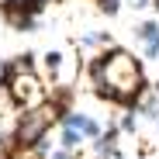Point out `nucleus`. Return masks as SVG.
Masks as SVG:
<instances>
[{
  "instance_id": "f257e3e1",
  "label": "nucleus",
  "mask_w": 159,
  "mask_h": 159,
  "mask_svg": "<svg viewBox=\"0 0 159 159\" xmlns=\"http://www.w3.org/2000/svg\"><path fill=\"white\" fill-rule=\"evenodd\" d=\"M87 76H90L93 97L114 104V107H131L135 97L149 87L142 59L131 56L121 45H111V48H104L97 59H90L87 62Z\"/></svg>"
},
{
  "instance_id": "f03ea898",
  "label": "nucleus",
  "mask_w": 159,
  "mask_h": 159,
  "mask_svg": "<svg viewBox=\"0 0 159 159\" xmlns=\"http://www.w3.org/2000/svg\"><path fill=\"white\" fill-rule=\"evenodd\" d=\"M0 83H7V90H11V97H14L17 107H38V104H45V97H48L45 76L38 73L31 52L11 59L4 66V73H0Z\"/></svg>"
},
{
  "instance_id": "7ed1b4c3",
  "label": "nucleus",
  "mask_w": 159,
  "mask_h": 159,
  "mask_svg": "<svg viewBox=\"0 0 159 159\" xmlns=\"http://www.w3.org/2000/svg\"><path fill=\"white\" fill-rule=\"evenodd\" d=\"M48 125H56V114H52L48 104H38V107H21L14 131H11V142L14 149H35L45 135H48Z\"/></svg>"
},
{
  "instance_id": "20e7f679",
  "label": "nucleus",
  "mask_w": 159,
  "mask_h": 159,
  "mask_svg": "<svg viewBox=\"0 0 159 159\" xmlns=\"http://www.w3.org/2000/svg\"><path fill=\"white\" fill-rule=\"evenodd\" d=\"M76 52H83L87 59H97L104 48H111V35L107 31H83V35H76L73 38Z\"/></svg>"
},
{
  "instance_id": "39448f33",
  "label": "nucleus",
  "mask_w": 159,
  "mask_h": 159,
  "mask_svg": "<svg viewBox=\"0 0 159 159\" xmlns=\"http://www.w3.org/2000/svg\"><path fill=\"white\" fill-rule=\"evenodd\" d=\"M62 66H66V56H62L59 48H48L45 56H42V69L38 73L48 80V87H52V83H62Z\"/></svg>"
},
{
  "instance_id": "423d86ee",
  "label": "nucleus",
  "mask_w": 159,
  "mask_h": 159,
  "mask_svg": "<svg viewBox=\"0 0 159 159\" xmlns=\"http://www.w3.org/2000/svg\"><path fill=\"white\" fill-rule=\"evenodd\" d=\"M87 142V135L73 125H59V149H69V152H80V145Z\"/></svg>"
},
{
  "instance_id": "0eeeda50",
  "label": "nucleus",
  "mask_w": 159,
  "mask_h": 159,
  "mask_svg": "<svg viewBox=\"0 0 159 159\" xmlns=\"http://www.w3.org/2000/svg\"><path fill=\"white\" fill-rule=\"evenodd\" d=\"M135 38H139L142 45L159 42V17H156V21H142V24H135Z\"/></svg>"
},
{
  "instance_id": "6e6552de",
  "label": "nucleus",
  "mask_w": 159,
  "mask_h": 159,
  "mask_svg": "<svg viewBox=\"0 0 159 159\" xmlns=\"http://www.w3.org/2000/svg\"><path fill=\"white\" fill-rule=\"evenodd\" d=\"M121 135H128V131H135L139 128V111L135 107H121V114H118V125H114Z\"/></svg>"
},
{
  "instance_id": "1a4fd4ad",
  "label": "nucleus",
  "mask_w": 159,
  "mask_h": 159,
  "mask_svg": "<svg viewBox=\"0 0 159 159\" xmlns=\"http://www.w3.org/2000/svg\"><path fill=\"white\" fill-rule=\"evenodd\" d=\"M11 111H21V107L14 104V97H11V90H7V83H0V114H11Z\"/></svg>"
},
{
  "instance_id": "9d476101",
  "label": "nucleus",
  "mask_w": 159,
  "mask_h": 159,
  "mask_svg": "<svg viewBox=\"0 0 159 159\" xmlns=\"http://www.w3.org/2000/svg\"><path fill=\"white\" fill-rule=\"evenodd\" d=\"M97 11L107 14V17H114V14L121 11V0H97Z\"/></svg>"
},
{
  "instance_id": "9b49d317",
  "label": "nucleus",
  "mask_w": 159,
  "mask_h": 159,
  "mask_svg": "<svg viewBox=\"0 0 159 159\" xmlns=\"http://www.w3.org/2000/svg\"><path fill=\"white\" fill-rule=\"evenodd\" d=\"M48 159H76V152H69V149H52Z\"/></svg>"
},
{
  "instance_id": "f8f14e48",
  "label": "nucleus",
  "mask_w": 159,
  "mask_h": 159,
  "mask_svg": "<svg viewBox=\"0 0 159 159\" xmlns=\"http://www.w3.org/2000/svg\"><path fill=\"white\" fill-rule=\"evenodd\" d=\"M142 48H145L149 59H159V42H149V45H142Z\"/></svg>"
},
{
  "instance_id": "ddd939ff",
  "label": "nucleus",
  "mask_w": 159,
  "mask_h": 159,
  "mask_svg": "<svg viewBox=\"0 0 159 159\" xmlns=\"http://www.w3.org/2000/svg\"><path fill=\"white\" fill-rule=\"evenodd\" d=\"M128 4L135 7V11H145V7H152V0H128Z\"/></svg>"
},
{
  "instance_id": "4468645a",
  "label": "nucleus",
  "mask_w": 159,
  "mask_h": 159,
  "mask_svg": "<svg viewBox=\"0 0 159 159\" xmlns=\"http://www.w3.org/2000/svg\"><path fill=\"white\" fill-rule=\"evenodd\" d=\"M45 4H62V0H45Z\"/></svg>"
},
{
  "instance_id": "2eb2a0df",
  "label": "nucleus",
  "mask_w": 159,
  "mask_h": 159,
  "mask_svg": "<svg viewBox=\"0 0 159 159\" xmlns=\"http://www.w3.org/2000/svg\"><path fill=\"white\" fill-rule=\"evenodd\" d=\"M0 17H4V14H0Z\"/></svg>"
}]
</instances>
